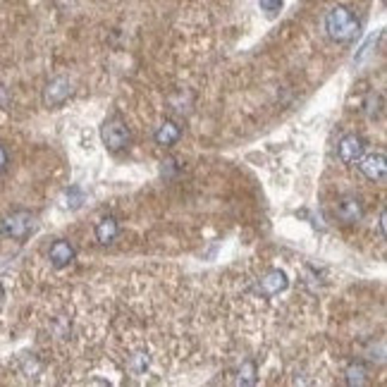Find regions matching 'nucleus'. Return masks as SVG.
<instances>
[{
    "label": "nucleus",
    "mask_w": 387,
    "mask_h": 387,
    "mask_svg": "<svg viewBox=\"0 0 387 387\" xmlns=\"http://www.w3.org/2000/svg\"><path fill=\"white\" fill-rule=\"evenodd\" d=\"M325 31L332 41L347 43V41H351V38H356L359 19L349 8H344V5H334V8L325 15Z\"/></svg>",
    "instance_id": "nucleus-1"
},
{
    "label": "nucleus",
    "mask_w": 387,
    "mask_h": 387,
    "mask_svg": "<svg viewBox=\"0 0 387 387\" xmlns=\"http://www.w3.org/2000/svg\"><path fill=\"white\" fill-rule=\"evenodd\" d=\"M36 218L29 211H12L0 220V234L15 241H24L34 234Z\"/></svg>",
    "instance_id": "nucleus-2"
},
{
    "label": "nucleus",
    "mask_w": 387,
    "mask_h": 387,
    "mask_svg": "<svg viewBox=\"0 0 387 387\" xmlns=\"http://www.w3.org/2000/svg\"><path fill=\"white\" fill-rule=\"evenodd\" d=\"M101 139L106 143L108 151L113 153H120L129 146V127L122 117H110V120L103 122L101 127Z\"/></svg>",
    "instance_id": "nucleus-3"
},
{
    "label": "nucleus",
    "mask_w": 387,
    "mask_h": 387,
    "mask_svg": "<svg viewBox=\"0 0 387 387\" xmlns=\"http://www.w3.org/2000/svg\"><path fill=\"white\" fill-rule=\"evenodd\" d=\"M70 96H72V84L65 80V77H55V80H50L43 89V106L60 108Z\"/></svg>",
    "instance_id": "nucleus-4"
},
{
    "label": "nucleus",
    "mask_w": 387,
    "mask_h": 387,
    "mask_svg": "<svg viewBox=\"0 0 387 387\" xmlns=\"http://www.w3.org/2000/svg\"><path fill=\"white\" fill-rule=\"evenodd\" d=\"M337 153H339V160L351 165V163H359L364 158L366 153V139L364 136H356V134H347L337 146Z\"/></svg>",
    "instance_id": "nucleus-5"
},
{
    "label": "nucleus",
    "mask_w": 387,
    "mask_h": 387,
    "mask_svg": "<svg viewBox=\"0 0 387 387\" xmlns=\"http://www.w3.org/2000/svg\"><path fill=\"white\" fill-rule=\"evenodd\" d=\"M334 213H337V218L347 222V225H354V222H359L364 218V203H361L359 196H342V199L337 201V208H334Z\"/></svg>",
    "instance_id": "nucleus-6"
},
{
    "label": "nucleus",
    "mask_w": 387,
    "mask_h": 387,
    "mask_svg": "<svg viewBox=\"0 0 387 387\" xmlns=\"http://www.w3.org/2000/svg\"><path fill=\"white\" fill-rule=\"evenodd\" d=\"M287 287H290V278H287L285 271H268L263 278L258 280V292L263 294V297H275V294L285 292Z\"/></svg>",
    "instance_id": "nucleus-7"
},
{
    "label": "nucleus",
    "mask_w": 387,
    "mask_h": 387,
    "mask_svg": "<svg viewBox=\"0 0 387 387\" xmlns=\"http://www.w3.org/2000/svg\"><path fill=\"white\" fill-rule=\"evenodd\" d=\"M359 170L366 177H369L371 182H383L385 175H387V158H385V153H371V156H366V158L361 160Z\"/></svg>",
    "instance_id": "nucleus-8"
},
{
    "label": "nucleus",
    "mask_w": 387,
    "mask_h": 387,
    "mask_svg": "<svg viewBox=\"0 0 387 387\" xmlns=\"http://www.w3.org/2000/svg\"><path fill=\"white\" fill-rule=\"evenodd\" d=\"M75 256H77L75 246H72L67 239H58L55 244L48 249V258L55 268H67L72 261H75Z\"/></svg>",
    "instance_id": "nucleus-9"
},
{
    "label": "nucleus",
    "mask_w": 387,
    "mask_h": 387,
    "mask_svg": "<svg viewBox=\"0 0 387 387\" xmlns=\"http://www.w3.org/2000/svg\"><path fill=\"white\" fill-rule=\"evenodd\" d=\"M180 136H182V127L177 122L173 120H165V122H160L158 124V129H156V134H153V139L158 146H175L177 141H180Z\"/></svg>",
    "instance_id": "nucleus-10"
},
{
    "label": "nucleus",
    "mask_w": 387,
    "mask_h": 387,
    "mask_svg": "<svg viewBox=\"0 0 387 387\" xmlns=\"http://www.w3.org/2000/svg\"><path fill=\"white\" fill-rule=\"evenodd\" d=\"M117 232H120V227H117L115 218H103L96 225V239L101 241V244H110V241H115Z\"/></svg>",
    "instance_id": "nucleus-11"
},
{
    "label": "nucleus",
    "mask_w": 387,
    "mask_h": 387,
    "mask_svg": "<svg viewBox=\"0 0 387 387\" xmlns=\"http://www.w3.org/2000/svg\"><path fill=\"white\" fill-rule=\"evenodd\" d=\"M344 380H347V385H351V387H361V385H366L369 383V369H366L364 364H351L349 369H347L344 373Z\"/></svg>",
    "instance_id": "nucleus-12"
},
{
    "label": "nucleus",
    "mask_w": 387,
    "mask_h": 387,
    "mask_svg": "<svg viewBox=\"0 0 387 387\" xmlns=\"http://www.w3.org/2000/svg\"><path fill=\"white\" fill-rule=\"evenodd\" d=\"M148 364H151V359H148V354H146V351H134L132 356H129L127 369L132 371L134 376H143V373L148 371Z\"/></svg>",
    "instance_id": "nucleus-13"
},
{
    "label": "nucleus",
    "mask_w": 387,
    "mask_h": 387,
    "mask_svg": "<svg viewBox=\"0 0 387 387\" xmlns=\"http://www.w3.org/2000/svg\"><path fill=\"white\" fill-rule=\"evenodd\" d=\"M19 371L29 378L38 376V373H41V361H38L34 354H22V356H19Z\"/></svg>",
    "instance_id": "nucleus-14"
},
{
    "label": "nucleus",
    "mask_w": 387,
    "mask_h": 387,
    "mask_svg": "<svg viewBox=\"0 0 387 387\" xmlns=\"http://www.w3.org/2000/svg\"><path fill=\"white\" fill-rule=\"evenodd\" d=\"M256 383V364L254 361H244L237 376V385H254Z\"/></svg>",
    "instance_id": "nucleus-15"
},
{
    "label": "nucleus",
    "mask_w": 387,
    "mask_h": 387,
    "mask_svg": "<svg viewBox=\"0 0 387 387\" xmlns=\"http://www.w3.org/2000/svg\"><path fill=\"white\" fill-rule=\"evenodd\" d=\"M84 199H87V194H84L80 187H70L67 192H65V201H67L65 206L72 208V211H77V208L84 203Z\"/></svg>",
    "instance_id": "nucleus-16"
},
{
    "label": "nucleus",
    "mask_w": 387,
    "mask_h": 387,
    "mask_svg": "<svg viewBox=\"0 0 387 387\" xmlns=\"http://www.w3.org/2000/svg\"><path fill=\"white\" fill-rule=\"evenodd\" d=\"M380 110H383V96H376L373 94L369 98V103H366V115L369 117H378Z\"/></svg>",
    "instance_id": "nucleus-17"
},
{
    "label": "nucleus",
    "mask_w": 387,
    "mask_h": 387,
    "mask_svg": "<svg viewBox=\"0 0 387 387\" xmlns=\"http://www.w3.org/2000/svg\"><path fill=\"white\" fill-rule=\"evenodd\" d=\"M261 10L266 12V15H278V12L282 10V5H285V0H258Z\"/></svg>",
    "instance_id": "nucleus-18"
},
{
    "label": "nucleus",
    "mask_w": 387,
    "mask_h": 387,
    "mask_svg": "<svg viewBox=\"0 0 387 387\" xmlns=\"http://www.w3.org/2000/svg\"><path fill=\"white\" fill-rule=\"evenodd\" d=\"M53 332L58 334V337H67V334H70V320L67 318H58L55 320V325H53Z\"/></svg>",
    "instance_id": "nucleus-19"
},
{
    "label": "nucleus",
    "mask_w": 387,
    "mask_h": 387,
    "mask_svg": "<svg viewBox=\"0 0 387 387\" xmlns=\"http://www.w3.org/2000/svg\"><path fill=\"white\" fill-rule=\"evenodd\" d=\"M8 106H10V91H8V87L0 84V110H5Z\"/></svg>",
    "instance_id": "nucleus-20"
},
{
    "label": "nucleus",
    "mask_w": 387,
    "mask_h": 387,
    "mask_svg": "<svg viewBox=\"0 0 387 387\" xmlns=\"http://www.w3.org/2000/svg\"><path fill=\"white\" fill-rule=\"evenodd\" d=\"M8 170V151H5V146L0 143V175Z\"/></svg>",
    "instance_id": "nucleus-21"
},
{
    "label": "nucleus",
    "mask_w": 387,
    "mask_h": 387,
    "mask_svg": "<svg viewBox=\"0 0 387 387\" xmlns=\"http://www.w3.org/2000/svg\"><path fill=\"white\" fill-rule=\"evenodd\" d=\"M385 220H387V213L383 211L380 213V222H378V229H380V237L385 239Z\"/></svg>",
    "instance_id": "nucleus-22"
},
{
    "label": "nucleus",
    "mask_w": 387,
    "mask_h": 387,
    "mask_svg": "<svg viewBox=\"0 0 387 387\" xmlns=\"http://www.w3.org/2000/svg\"><path fill=\"white\" fill-rule=\"evenodd\" d=\"M3 299H5V290H3V285H0V304H3Z\"/></svg>",
    "instance_id": "nucleus-23"
}]
</instances>
